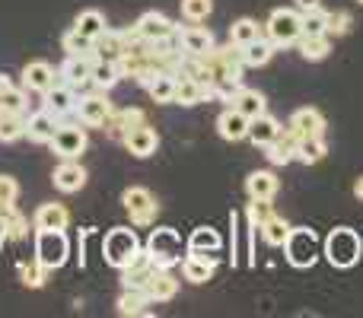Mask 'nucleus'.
<instances>
[{"instance_id":"obj_1","label":"nucleus","mask_w":363,"mask_h":318,"mask_svg":"<svg viewBox=\"0 0 363 318\" xmlns=\"http://www.w3.org/2000/svg\"><path fill=\"white\" fill-rule=\"evenodd\" d=\"M322 255L328 258V264L338 271H347L360 261L363 255V239L357 229L351 226H335L332 232L325 236V245H322Z\"/></svg>"},{"instance_id":"obj_2","label":"nucleus","mask_w":363,"mask_h":318,"mask_svg":"<svg viewBox=\"0 0 363 318\" xmlns=\"http://www.w3.org/2000/svg\"><path fill=\"white\" fill-rule=\"evenodd\" d=\"M284 255H287L290 268H296V271L313 268L322 255V245H319L315 229H309V226H290L287 239H284Z\"/></svg>"},{"instance_id":"obj_3","label":"nucleus","mask_w":363,"mask_h":318,"mask_svg":"<svg viewBox=\"0 0 363 318\" xmlns=\"http://www.w3.org/2000/svg\"><path fill=\"white\" fill-rule=\"evenodd\" d=\"M144 249L150 251L153 264H157L160 271H172L176 264H182V258H185L182 251H188L185 245H182V236L172 229V226H160V229H153Z\"/></svg>"},{"instance_id":"obj_4","label":"nucleus","mask_w":363,"mask_h":318,"mask_svg":"<svg viewBox=\"0 0 363 318\" xmlns=\"http://www.w3.org/2000/svg\"><path fill=\"white\" fill-rule=\"evenodd\" d=\"M140 249H144V245H140L138 232H134L131 226H115V229H108L106 239H102V258H106V264H112L115 271L125 268Z\"/></svg>"},{"instance_id":"obj_5","label":"nucleus","mask_w":363,"mask_h":318,"mask_svg":"<svg viewBox=\"0 0 363 318\" xmlns=\"http://www.w3.org/2000/svg\"><path fill=\"white\" fill-rule=\"evenodd\" d=\"M264 32H268V38L274 42V48H290V45H296L303 35V13L290 10V6H281V10H274L268 16Z\"/></svg>"},{"instance_id":"obj_6","label":"nucleus","mask_w":363,"mask_h":318,"mask_svg":"<svg viewBox=\"0 0 363 318\" xmlns=\"http://www.w3.org/2000/svg\"><path fill=\"white\" fill-rule=\"evenodd\" d=\"M35 258L48 271H57L70 258V239L64 229H35Z\"/></svg>"},{"instance_id":"obj_7","label":"nucleus","mask_w":363,"mask_h":318,"mask_svg":"<svg viewBox=\"0 0 363 318\" xmlns=\"http://www.w3.org/2000/svg\"><path fill=\"white\" fill-rule=\"evenodd\" d=\"M121 204H125L128 217H131V226H153L157 223L160 204L150 194V188H144V185L125 188V191H121Z\"/></svg>"},{"instance_id":"obj_8","label":"nucleus","mask_w":363,"mask_h":318,"mask_svg":"<svg viewBox=\"0 0 363 318\" xmlns=\"http://www.w3.org/2000/svg\"><path fill=\"white\" fill-rule=\"evenodd\" d=\"M51 153L61 159H80L89 147V137L80 125H57L55 137H51Z\"/></svg>"},{"instance_id":"obj_9","label":"nucleus","mask_w":363,"mask_h":318,"mask_svg":"<svg viewBox=\"0 0 363 318\" xmlns=\"http://www.w3.org/2000/svg\"><path fill=\"white\" fill-rule=\"evenodd\" d=\"M77 121H80L83 127H102L106 125V118L112 115V102L106 99V93H89V96H80L77 99V108H74Z\"/></svg>"},{"instance_id":"obj_10","label":"nucleus","mask_w":363,"mask_h":318,"mask_svg":"<svg viewBox=\"0 0 363 318\" xmlns=\"http://www.w3.org/2000/svg\"><path fill=\"white\" fill-rule=\"evenodd\" d=\"M77 99H80V96H77V89L57 80L55 86L45 89V93H42V108H45L48 115H55L57 121H61V118H67V115H74Z\"/></svg>"},{"instance_id":"obj_11","label":"nucleus","mask_w":363,"mask_h":318,"mask_svg":"<svg viewBox=\"0 0 363 318\" xmlns=\"http://www.w3.org/2000/svg\"><path fill=\"white\" fill-rule=\"evenodd\" d=\"M93 61H96V55H67L64 57V64L57 67V80L67 83V86H74V89L89 86Z\"/></svg>"},{"instance_id":"obj_12","label":"nucleus","mask_w":363,"mask_h":318,"mask_svg":"<svg viewBox=\"0 0 363 318\" xmlns=\"http://www.w3.org/2000/svg\"><path fill=\"white\" fill-rule=\"evenodd\" d=\"M176 29H179V25L172 23L166 13H160V10H147L144 16L134 23V32H138L144 42H163V38L176 35Z\"/></svg>"},{"instance_id":"obj_13","label":"nucleus","mask_w":363,"mask_h":318,"mask_svg":"<svg viewBox=\"0 0 363 318\" xmlns=\"http://www.w3.org/2000/svg\"><path fill=\"white\" fill-rule=\"evenodd\" d=\"M121 144H125V150L131 153V157H138V159H147V157H153L157 153V147H160V134L153 131L147 121H140V125H134L131 131L121 137Z\"/></svg>"},{"instance_id":"obj_14","label":"nucleus","mask_w":363,"mask_h":318,"mask_svg":"<svg viewBox=\"0 0 363 318\" xmlns=\"http://www.w3.org/2000/svg\"><path fill=\"white\" fill-rule=\"evenodd\" d=\"M287 131L294 134L296 140L303 137H325V118H322L319 108H296L287 121Z\"/></svg>"},{"instance_id":"obj_15","label":"nucleus","mask_w":363,"mask_h":318,"mask_svg":"<svg viewBox=\"0 0 363 318\" xmlns=\"http://www.w3.org/2000/svg\"><path fill=\"white\" fill-rule=\"evenodd\" d=\"M157 264H153V258H150V251L147 249H140L138 255L131 258V261L121 268V287H138V290H144L147 287V280H150L153 274H157Z\"/></svg>"},{"instance_id":"obj_16","label":"nucleus","mask_w":363,"mask_h":318,"mask_svg":"<svg viewBox=\"0 0 363 318\" xmlns=\"http://www.w3.org/2000/svg\"><path fill=\"white\" fill-rule=\"evenodd\" d=\"M176 38H179V48L185 51V55H204V51H211L213 45H217V42H213V32L204 29L201 23L179 25Z\"/></svg>"},{"instance_id":"obj_17","label":"nucleus","mask_w":363,"mask_h":318,"mask_svg":"<svg viewBox=\"0 0 363 318\" xmlns=\"http://www.w3.org/2000/svg\"><path fill=\"white\" fill-rule=\"evenodd\" d=\"M57 83V70L51 67L48 61H29L23 67V89L26 93H38L42 96L45 89H51Z\"/></svg>"},{"instance_id":"obj_18","label":"nucleus","mask_w":363,"mask_h":318,"mask_svg":"<svg viewBox=\"0 0 363 318\" xmlns=\"http://www.w3.org/2000/svg\"><path fill=\"white\" fill-rule=\"evenodd\" d=\"M51 181H55V188L61 194H77L86 185V169L80 166V159H61V166L55 169Z\"/></svg>"},{"instance_id":"obj_19","label":"nucleus","mask_w":363,"mask_h":318,"mask_svg":"<svg viewBox=\"0 0 363 318\" xmlns=\"http://www.w3.org/2000/svg\"><path fill=\"white\" fill-rule=\"evenodd\" d=\"M217 134L223 140H230V144H239V140L249 137V118H245L239 108L226 106L223 112L217 115Z\"/></svg>"},{"instance_id":"obj_20","label":"nucleus","mask_w":363,"mask_h":318,"mask_svg":"<svg viewBox=\"0 0 363 318\" xmlns=\"http://www.w3.org/2000/svg\"><path fill=\"white\" fill-rule=\"evenodd\" d=\"M217 274V258L213 255H198V251H188L182 258V277L188 283H207Z\"/></svg>"},{"instance_id":"obj_21","label":"nucleus","mask_w":363,"mask_h":318,"mask_svg":"<svg viewBox=\"0 0 363 318\" xmlns=\"http://www.w3.org/2000/svg\"><path fill=\"white\" fill-rule=\"evenodd\" d=\"M57 125H61V121H57L55 115H48L45 108H38V112L26 115V137H29L32 144H51Z\"/></svg>"},{"instance_id":"obj_22","label":"nucleus","mask_w":363,"mask_h":318,"mask_svg":"<svg viewBox=\"0 0 363 318\" xmlns=\"http://www.w3.org/2000/svg\"><path fill=\"white\" fill-rule=\"evenodd\" d=\"M70 226V210L64 204H38L32 213V229H67Z\"/></svg>"},{"instance_id":"obj_23","label":"nucleus","mask_w":363,"mask_h":318,"mask_svg":"<svg viewBox=\"0 0 363 318\" xmlns=\"http://www.w3.org/2000/svg\"><path fill=\"white\" fill-rule=\"evenodd\" d=\"M211 99V93H207V86L201 80H194V76H185V74H179L176 76V106H185V108H191V106H201V102H207Z\"/></svg>"},{"instance_id":"obj_24","label":"nucleus","mask_w":363,"mask_h":318,"mask_svg":"<svg viewBox=\"0 0 363 318\" xmlns=\"http://www.w3.org/2000/svg\"><path fill=\"white\" fill-rule=\"evenodd\" d=\"M277 188H281V178H277L271 169H258L245 178V194L249 198H258V200H274Z\"/></svg>"},{"instance_id":"obj_25","label":"nucleus","mask_w":363,"mask_h":318,"mask_svg":"<svg viewBox=\"0 0 363 318\" xmlns=\"http://www.w3.org/2000/svg\"><path fill=\"white\" fill-rule=\"evenodd\" d=\"M0 236L13 242L29 236V220L16 210V204H0Z\"/></svg>"},{"instance_id":"obj_26","label":"nucleus","mask_w":363,"mask_h":318,"mask_svg":"<svg viewBox=\"0 0 363 318\" xmlns=\"http://www.w3.org/2000/svg\"><path fill=\"white\" fill-rule=\"evenodd\" d=\"M281 131H284L281 121H277L274 115L264 112V115H258V118L249 121V137H245V140H252L255 147H262V150H264V147H268Z\"/></svg>"},{"instance_id":"obj_27","label":"nucleus","mask_w":363,"mask_h":318,"mask_svg":"<svg viewBox=\"0 0 363 318\" xmlns=\"http://www.w3.org/2000/svg\"><path fill=\"white\" fill-rule=\"evenodd\" d=\"M140 121H147L144 118V112L140 108H112V115L106 118V125H102V131H108L112 137H125L128 131H131L134 125H140Z\"/></svg>"},{"instance_id":"obj_28","label":"nucleus","mask_w":363,"mask_h":318,"mask_svg":"<svg viewBox=\"0 0 363 318\" xmlns=\"http://www.w3.org/2000/svg\"><path fill=\"white\" fill-rule=\"evenodd\" d=\"M264 157H268L271 166H287V162L296 159V137L284 127L268 147H264Z\"/></svg>"},{"instance_id":"obj_29","label":"nucleus","mask_w":363,"mask_h":318,"mask_svg":"<svg viewBox=\"0 0 363 318\" xmlns=\"http://www.w3.org/2000/svg\"><path fill=\"white\" fill-rule=\"evenodd\" d=\"M121 83V67L118 61H108V57H96L93 61V74H89V86L102 89V93H108L112 86H118Z\"/></svg>"},{"instance_id":"obj_30","label":"nucleus","mask_w":363,"mask_h":318,"mask_svg":"<svg viewBox=\"0 0 363 318\" xmlns=\"http://www.w3.org/2000/svg\"><path fill=\"white\" fill-rule=\"evenodd\" d=\"M230 106H233V108H239V112H242L249 121L268 112V102H264V96L258 93V89H252V86H239Z\"/></svg>"},{"instance_id":"obj_31","label":"nucleus","mask_w":363,"mask_h":318,"mask_svg":"<svg viewBox=\"0 0 363 318\" xmlns=\"http://www.w3.org/2000/svg\"><path fill=\"white\" fill-rule=\"evenodd\" d=\"M144 293L150 296V302L157 306V302H169L172 296L179 293V280L169 274V271H157V274L147 280V287H144Z\"/></svg>"},{"instance_id":"obj_32","label":"nucleus","mask_w":363,"mask_h":318,"mask_svg":"<svg viewBox=\"0 0 363 318\" xmlns=\"http://www.w3.org/2000/svg\"><path fill=\"white\" fill-rule=\"evenodd\" d=\"M185 249L188 251H198V255H217V251L223 249V239H220V232L211 229V226H198V229L188 236Z\"/></svg>"},{"instance_id":"obj_33","label":"nucleus","mask_w":363,"mask_h":318,"mask_svg":"<svg viewBox=\"0 0 363 318\" xmlns=\"http://www.w3.org/2000/svg\"><path fill=\"white\" fill-rule=\"evenodd\" d=\"M144 89L150 93V99L157 102V106H169V102L176 99V74H169V70H157L153 80L147 83Z\"/></svg>"},{"instance_id":"obj_34","label":"nucleus","mask_w":363,"mask_h":318,"mask_svg":"<svg viewBox=\"0 0 363 318\" xmlns=\"http://www.w3.org/2000/svg\"><path fill=\"white\" fill-rule=\"evenodd\" d=\"M150 296L138 287H121V296H118V315H150Z\"/></svg>"},{"instance_id":"obj_35","label":"nucleus","mask_w":363,"mask_h":318,"mask_svg":"<svg viewBox=\"0 0 363 318\" xmlns=\"http://www.w3.org/2000/svg\"><path fill=\"white\" fill-rule=\"evenodd\" d=\"M296 48H300L303 61H325L332 55V35H300Z\"/></svg>"},{"instance_id":"obj_36","label":"nucleus","mask_w":363,"mask_h":318,"mask_svg":"<svg viewBox=\"0 0 363 318\" xmlns=\"http://www.w3.org/2000/svg\"><path fill=\"white\" fill-rule=\"evenodd\" d=\"M26 137V115L0 108V144H13V140Z\"/></svg>"},{"instance_id":"obj_37","label":"nucleus","mask_w":363,"mask_h":318,"mask_svg":"<svg viewBox=\"0 0 363 318\" xmlns=\"http://www.w3.org/2000/svg\"><path fill=\"white\" fill-rule=\"evenodd\" d=\"M271 57H274V42H271V38H262V35H258L255 42L242 45V61H245V67H264Z\"/></svg>"},{"instance_id":"obj_38","label":"nucleus","mask_w":363,"mask_h":318,"mask_svg":"<svg viewBox=\"0 0 363 318\" xmlns=\"http://www.w3.org/2000/svg\"><path fill=\"white\" fill-rule=\"evenodd\" d=\"M258 232H262L264 245H271V249H284V239H287V232H290V223L284 217H277V213H271V217L258 226Z\"/></svg>"},{"instance_id":"obj_39","label":"nucleus","mask_w":363,"mask_h":318,"mask_svg":"<svg viewBox=\"0 0 363 318\" xmlns=\"http://www.w3.org/2000/svg\"><path fill=\"white\" fill-rule=\"evenodd\" d=\"M328 153L325 147V137H303L296 140V162H303V166H315V162H322Z\"/></svg>"},{"instance_id":"obj_40","label":"nucleus","mask_w":363,"mask_h":318,"mask_svg":"<svg viewBox=\"0 0 363 318\" xmlns=\"http://www.w3.org/2000/svg\"><path fill=\"white\" fill-rule=\"evenodd\" d=\"M64 55H96V42L89 35H83L80 29H67L61 38Z\"/></svg>"},{"instance_id":"obj_41","label":"nucleus","mask_w":363,"mask_h":318,"mask_svg":"<svg viewBox=\"0 0 363 318\" xmlns=\"http://www.w3.org/2000/svg\"><path fill=\"white\" fill-rule=\"evenodd\" d=\"M74 29H80L83 35H89V38L96 42V38H99L102 32L108 29V25H106V16H102L99 10H83L80 16L74 19Z\"/></svg>"},{"instance_id":"obj_42","label":"nucleus","mask_w":363,"mask_h":318,"mask_svg":"<svg viewBox=\"0 0 363 318\" xmlns=\"http://www.w3.org/2000/svg\"><path fill=\"white\" fill-rule=\"evenodd\" d=\"M262 35V29H258V23L252 16H242V19H236V23L230 25V42L233 45H249V42H255V38Z\"/></svg>"},{"instance_id":"obj_43","label":"nucleus","mask_w":363,"mask_h":318,"mask_svg":"<svg viewBox=\"0 0 363 318\" xmlns=\"http://www.w3.org/2000/svg\"><path fill=\"white\" fill-rule=\"evenodd\" d=\"M303 35H328V10H322V4L303 10Z\"/></svg>"},{"instance_id":"obj_44","label":"nucleus","mask_w":363,"mask_h":318,"mask_svg":"<svg viewBox=\"0 0 363 318\" xmlns=\"http://www.w3.org/2000/svg\"><path fill=\"white\" fill-rule=\"evenodd\" d=\"M271 213H274V204H271V200L249 198V204H245V223H249V229L258 232V226H262Z\"/></svg>"},{"instance_id":"obj_45","label":"nucleus","mask_w":363,"mask_h":318,"mask_svg":"<svg viewBox=\"0 0 363 318\" xmlns=\"http://www.w3.org/2000/svg\"><path fill=\"white\" fill-rule=\"evenodd\" d=\"M19 277H23V283L29 290H38V287H45V280H48V268H45L38 258H32L29 264H23V268H19Z\"/></svg>"},{"instance_id":"obj_46","label":"nucleus","mask_w":363,"mask_h":318,"mask_svg":"<svg viewBox=\"0 0 363 318\" xmlns=\"http://www.w3.org/2000/svg\"><path fill=\"white\" fill-rule=\"evenodd\" d=\"M211 13H213L211 0H182V19H188V23H204Z\"/></svg>"},{"instance_id":"obj_47","label":"nucleus","mask_w":363,"mask_h":318,"mask_svg":"<svg viewBox=\"0 0 363 318\" xmlns=\"http://www.w3.org/2000/svg\"><path fill=\"white\" fill-rule=\"evenodd\" d=\"M351 25H354V16L347 10H328V35H335V38H341V35H347L351 32Z\"/></svg>"},{"instance_id":"obj_48","label":"nucleus","mask_w":363,"mask_h":318,"mask_svg":"<svg viewBox=\"0 0 363 318\" xmlns=\"http://www.w3.org/2000/svg\"><path fill=\"white\" fill-rule=\"evenodd\" d=\"M26 102H29V93L23 86H13L0 96V108H10V112H23L26 115Z\"/></svg>"},{"instance_id":"obj_49","label":"nucleus","mask_w":363,"mask_h":318,"mask_svg":"<svg viewBox=\"0 0 363 318\" xmlns=\"http://www.w3.org/2000/svg\"><path fill=\"white\" fill-rule=\"evenodd\" d=\"M19 198V181L13 175H0V204H16Z\"/></svg>"},{"instance_id":"obj_50","label":"nucleus","mask_w":363,"mask_h":318,"mask_svg":"<svg viewBox=\"0 0 363 318\" xmlns=\"http://www.w3.org/2000/svg\"><path fill=\"white\" fill-rule=\"evenodd\" d=\"M294 4H296V10H313V6H319L322 4V0H294Z\"/></svg>"},{"instance_id":"obj_51","label":"nucleus","mask_w":363,"mask_h":318,"mask_svg":"<svg viewBox=\"0 0 363 318\" xmlns=\"http://www.w3.org/2000/svg\"><path fill=\"white\" fill-rule=\"evenodd\" d=\"M16 83H13V76H6V74H0V96L6 93V89H13Z\"/></svg>"},{"instance_id":"obj_52","label":"nucleus","mask_w":363,"mask_h":318,"mask_svg":"<svg viewBox=\"0 0 363 318\" xmlns=\"http://www.w3.org/2000/svg\"><path fill=\"white\" fill-rule=\"evenodd\" d=\"M351 191H354V198H357V200H363V175H360L357 181H354V188H351Z\"/></svg>"},{"instance_id":"obj_53","label":"nucleus","mask_w":363,"mask_h":318,"mask_svg":"<svg viewBox=\"0 0 363 318\" xmlns=\"http://www.w3.org/2000/svg\"><path fill=\"white\" fill-rule=\"evenodd\" d=\"M357 4H360V6H363V0H357Z\"/></svg>"}]
</instances>
